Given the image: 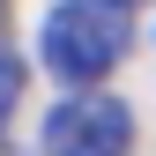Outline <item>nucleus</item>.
<instances>
[{"label":"nucleus","mask_w":156,"mask_h":156,"mask_svg":"<svg viewBox=\"0 0 156 156\" xmlns=\"http://www.w3.org/2000/svg\"><path fill=\"white\" fill-rule=\"evenodd\" d=\"M37 52H45V67L60 82L89 89L134 52V8H119V0H60L45 15V30H37Z\"/></svg>","instance_id":"nucleus-1"},{"label":"nucleus","mask_w":156,"mask_h":156,"mask_svg":"<svg viewBox=\"0 0 156 156\" xmlns=\"http://www.w3.org/2000/svg\"><path fill=\"white\" fill-rule=\"evenodd\" d=\"M134 149V112L119 97H67L45 119V156H126Z\"/></svg>","instance_id":"nucleus-2"},{"label":"nucleus","mask_w":156,"mask_h":156,"mask_svg":"<svg viewBox=\"0 0 156 156\" xmlns=\"http://www.w3.org/2000/svg\"><path fill=\"white\" fill-rule=\"evenodd\" d=\"M15 97H23V67H15L8 52H0V119L15 112Z\"/></svg>","instance_id":"nucleus-3"},{"label":"nucleus","mask_w":156,"mask_h":156,"mask_svg":"<svg viewBox=\"0 0 156 156\" xmlns=\"http://www.w3.org/2000/svg\"><path fill=\"white\" fill-rule=\"evenodd\" d=\"M119 8H134V0H119Z\"/></svg>","instance_id":"nucleus-4"},{"label":"nucleus","mask_w":156,"mask_h":156,"mask_svg":"<svg viewBox=\"0 0 156 156\" xmlns=\"http://www.w3.org/2000/svg\"><path fill=\"white\" fill-rule=\"evenodd\" d=\"M0 156H8V149H0Z\"/></svg>","instance_id":"nucleus-5"}]
</instances>
